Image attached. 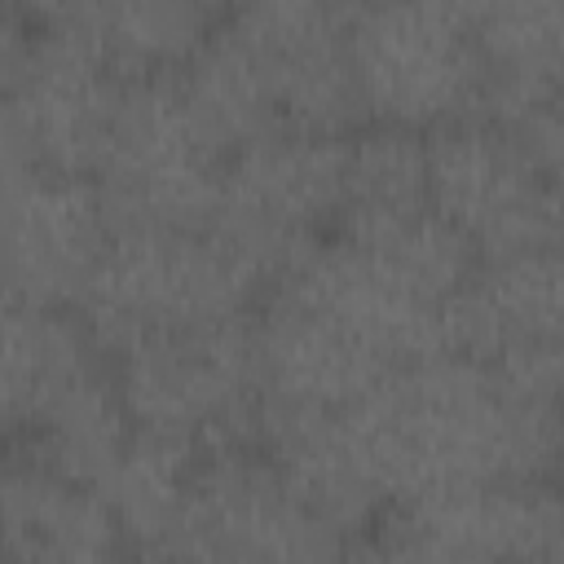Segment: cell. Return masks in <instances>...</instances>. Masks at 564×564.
<instances>
[{
	"instance_id": "obj_17",
	"label": "cell",
	"mask_w": 564,
	"mask_h": 564,
	"mask_svg": "<svg viewBox=\"0 0 564 564\" xmlns=\"http://www.w3.org/2000/svg\"><path fill=\"white\" fill-rule=\"evenodd\" d=\"M172 75H176L189 119L212 141V150L225 159L260 137L286 128L269 79L260 75V66L247 57V48L225 26H216L212 40Z\"/></svg>"
},
{
	"instance_id": "obj_8",
	"label": "cell",
	"mask_w": 564,
	"mask_h": 564,
	"mask_svg": "<svg viewBox=\"0 0 564 564\" xmlns=\"http://www.w3.org/2000/svg\"><path fill=\"white\" fill-rule=\"evenodd\" d=\"M432 207L480 260L564 247V194L520 132L489 119H454L427 132Z\"/></svg>"
},
{
	"instance_id": "obj_13",
	"label": "cell",
	"mask_w": 564,
	"mask_h": 564,
	"mask_svg": "<svg viewBox=\"0 0 564 564\" xmlns=\"http://www.w3.org/2000/svg\"><path fill=\"white\" fill-rule=\"evenodd\" d=\"M370 538L397 560H564V480L410 498L388 507Z\"/></svg>"
},
{
	"instance_id": "obj_7",
	"label": "cell",
	"mask_w": 564,
	"mask_h": 564,
	"mask_svg": "<svg viewBox=\"0 0 564 564\" xmlns=\"http://www.w3.org/2000/svg\"><path fill=\"white\" fill-rule=\"evenodd\" d=\"M225 154L189 119L176 75H137L123 88L110 154L97 172L119 229H207L220 203Z\"/></svg>"
},
{
	"instance_id": "obj_10",
	"label": "cell",
	"mask_w": 564,
	"mask_h": 564,
	"mask_svg": "<svg viewBox=\"0 0 564 564\" xmlns=\"http://www.w3.org/2000/svg\"><path fill=\"white\" fill-rule=\"evenodd\" d=\"M0 172L4 300L75 308L115 238L97 176L48 172L22 159H4Z\"/></svg>"
},
{
	"instance_id": "obj_24",
	"label": "cell",
	"mask_w": 564,
	"mask_h": 564,
	"mask_svg": "<svg viewBox=\"0 0 564 564\" xmlns=\"http://www.w3.org/2000/svg\"><path fill=\"white\" fill-rule=\"evenodd\" d=\"M560 480H564V467H560Z\"/></svg>"
},
{
	"instance_id": "obj_4",
	"label": "cell",
	"mask_w": 564,
	"mask_h": 564,
	"mask_svg": "<svg viewBox=\"0 0 564 564\" xmlns=\"http://www.w3.org/2000/svg\"><path fill=\"white\" fill-rule=\"evenodd\" d=\"M115 379L137 427L194 441L198 449L256 445V313L145 335L115 352Z\"/></svg>"
},
{
	"instance_id": "obj_19",
	"label": "cell",
	"mask_w": 564,
	"mask_h": 564,
	"mask_svg": "<svg viewBox=\"0 0 564 564\" xmlns=\"http://www.w3.org/2000/svg\"><path fill=\"white\" fill-rule=\"evenodd\" d=\"M84 26L106 57L137 79L185 66L212 40L216 13L198 0H97Z\"/></svg>"
},
{
	"instance_id": "obj_22",
	"label": "cell",
	"mask_w": 564,
	"mask_h": 564,
	"mask_svg": "<svg viewBox=\"0 0 564 564\" xmlns=\"http://www.w3.org/2000/svg\"><path fill=\"white\" fill-rule=\"evenodd\" d=\"M198 4H207V9H212V13H216V18H220V13H229V9H234V0H198Z\"/></svg>"
},
{
	"instance_id": "obj_9",
	"label": "cell",
	"mask_w": 564,
	"mask_h": 564,
	"mask_svg": "<svg viewBox=\"0 0 564 564\" xmlns=\"http://www.w3.org/2000/svg\"><path fill=\"white\" fill-rule=\"evenodd\" d=\"M352 542L286 485L260 445L207 449L163 560H330Z\"/></svg>"
},
{
	"instance_id": "obj_5",
	"label": "cell",
	"mask_w": 564,
	"mask_h": 564,
	"mask_svg": "<svg viewBox=\"0 0 564 564\" xmlns=\"http://www.w3.org/2000/svg\"><path fill=\"white\" fill-rule=\"evenodd\" d=\"M348 137L278 128L225 159L212 229L273 286L339 225Z\"/></svg>"
},
{
	"instance_id": "obj_21",
	"label": "cell",
	"mask_w": 564,
	"mask_h": 564,
	"mask_svg": "<svg viewBox=\"0 0 564 564\" xmlns=\"http://www.w3.org/2000/svg\"><path fill=\"white\" fill-rule=\"evenodd\" d=\"M97 0H9V13L26 18L31 26H84Z\"/></svg>"
},
{
	"instance_id": "obj_18",
	"label": "cell",
	"mask_w": 564,
	"mask_h": 564,
	"mask_svg": "<svg viewBox=\"0 0 564 564\" xmlns=\"http://www.w3.org/2000/svg\"><path fill=\"white\" fill-rule=\"evenodd\" d=\"M432 207L427 132L397 123H361L344 150V203L335 234L379 229Z\"/></svg>"
},
{
	"instance_id": "obj_15",
	"label": "cell",
	"mask_w": 564,
	"mask_h": 564,
	"mask_svg": "<svg viewBox=\"0 0 564 564\" xmlns=\"http://www.w3.org/2000/svg\"><path fill=\"white\" fill-rule=\"evenodd\" d=\"M115 357L88 330L75 308L4 300V352H0V405L9 436H22L84 379L110 370Z\"/></svg>"
},
{
	"instance_id": "obj_1",
	"label": "cell",
	"mask_w": 564,
	"mask_h": 564,
	"mask_svg": "<svg viewBox=\"0 0 564 564\" xmlns=\"http://www.w3.org/2000/svg\"><path fill=\"white\" fill-rule=\"evenodd\" d=\"M344 414L388 507L471 485L560 480L564 467V401L463 352L392 370Z\"/></svg>"
},
{
	"instance_id": "obj_3",
	"label": "cell",
	"mask_w": 564,
	"mask_h": 564,
	"mask_svg": "<svg viewBox=\"0 0 564 564\" xmlns=\"http://www.w3.org/2000/svg\"><path fill=\"white\" fill-rule=\"evenodd\" d=\"M0 79L4 159L70 176L101 172L128 75L106 57L88 26H31L9 13Z\"/></svg>"
},
{
	"instance_id": "obj_6",
	"label": "cell",
	"mask_w": 564,
	"mask_h": 564,
	"mask_svg": "<svg viewBox=\"0 0 564 564\" xmlns=\"http://www.w3.org/2000/svg\"><path fill=\"white\" fill-rule=\"evenodd\" d=\"M348 57L370 123L432 132L471 119L485 84L476 31L432 0H370L348 18Z\"/></svg>"
},
{
	"instance_id": "obj_2",
	"label": "cell",
	"mask_w": 564,
	"mask_h": 564,
	"mask_svg": "<svg viewBox=\"0 0 564 564\" xmlns=\"http://www.w3.org/2000/svg\"><path fill=\"white\" fill-rule=\"evenodd\" d=\"M269 282L212 225L207 229H119L88 278L75 313L115 357L128 344L256 313Z\"/></svg>"
},
{
	"instance_id": "obj_23",
	"label": "cell",
	"mask_w": 564,
	"mask_h": 564,
	"mask_svg": "<svg viewBox=\"0 0 564 564\" xmlns=\"http://www.w3.org/2000/svg\"><path fill=\"white\" fill-rule=\"evenodd\" d=\"M335 4H339V9H344V13H348V18H352V13H357V9H361V4H370V0H335Z\"/></svg>"
},
{
	"instance_id": "obj_16",
	"label": "cell",
	"mask_w": 564,
	"mask_h": 564,
	"mask_svg": "<svg viewBox=\"0 0 564 564\" xmlns=\"http://www.w3.org/2000/svg\"><path fill=\"white\" fill-rule=\"evenodd\" d=\"M203 454L207 449H198L194 441H181L167 432H150V427L132 432L128 449L119 454L110 476L97 485V494L110 502V511L123 529L128 551L163 560V551L185 516L189 485H194Z\"/></svg>"
},
{
	"instance_id": "obj_12",
	"label": "cell",
	"mask_w": 564,
	"mask_h": 564,
	"mask_svg": "<svg viewBox=\"0 0 564 564\" xmlns=\"http://www.w3.org/2000/svg\"><path fill=\"white\" fill-rule=\"evenodd\" d=\"M220 26L269 79L286 128L348 137L370 123L348 57V13L335 0H234Z\"/></svg>"
},
{
	"instance_id": "obj_14",
	"label": "cell",
	"mask_w": 564,
	"mask_h": 564,
	"mask_svg": "<svg viewBox=\"0 0 564 564\" xmlns=\"http://www.w3.org/2000/svg\"><path fill=\"white\" fill-rule=\"evenodd\" d=\"M0 507H4L0 538L4 551L18 560L70 564V560H106L128 546L110 502L93 485H79L18 449L9 454L4 467Z\"/></svg>"
},
{
	"instance_id": "obj_11",
	"label": "cell",
	"mask_w": 564,
	"mask_h": 564,
	"mask_svg": "<svg viewBox=\"0 0 564 564\" xmlns=\"http://www.w3.org/2000/svg\"><path fill=\"white\" fill-rule=\"evenodd\" d=\"M445 348L564 401V247L480 260L445 304Z\"/></svg>"
},
{
	"instance_id": "obj_20",
	"label": "cell",
	"mask_w": 564,
	"mask_h": 564,
	"mask_svg": "<svg viewBox=\"0 0 564 564\" xmlns=\"http://www.w3.org/2000/svg\"><path fill=\"white\" fill-rule=\"evenodd\" d=\"M524 137V145L533 150V159L542 163V172L551 176V185L564 194V97L542 101L520 128H511Z\"/></svg>"
}]
</instances>
